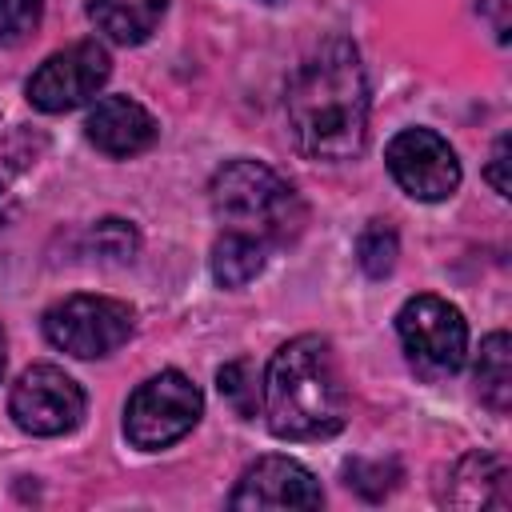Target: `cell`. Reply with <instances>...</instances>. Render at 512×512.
<instances>
[{"mask_svg": "<svg viewBox=\"0 0 512 512\" xmlns=\"http://www.w3.org/2000/svg\"><path fill=\"white\" fill-rule=\"evenodd\" d=\"M284 116L308 160H352L368 140V76L348 40H324L304 56L284 92Z\"/></svg>", "mask_w": 512, "mask_h": 512, "instance_id": "cell-1", "label": "cell"}, {"mask_svg": "<svg viewBox=\"0 0 512 512\" xmlns=\"http://www.w3.org/2000/svg\"><path fill=\"white\" fill-rule=\"evenodd\" d=\"M260 396L268 428L280 440H328L348 420V388L336 352L316 332H304L276 348Z\"/></svg>", "mask_w": 512, "mask_h": 512, "instance_id": "cell-2", "label": "cell"}, {"mask_svg": "<svg viewBox=\"0 0 512 512\" xmlns=\"http://www.w3.org/2000/svg\"><path fill=\"white\" fill-rule=\"evenodd\" d=\"M208 204L224 232L252 236L268 248L292 244L308 220L296 188L260 160H228L224 168H216Z\"/></svg>", "mask_w": 512, "mask_h": 512, "instance_id": "cell-3", "label": "cell"}, {"mask_svg": "<svg viewBox=\"0 0 512 512\" xmlns=\"http://www.w3.org/2000/svg\"><path fill=\"white\" fill-rule=\"evenodd\" d=\"M200 412H204L200 388H196L184 372L168 368V372L144 380V384L128 396V408H124V436H128L136 448L156 452V448H168V444H176L180 436H188V432L196 428Z\"/></svg>", "mask_w": 512, "mask_h": 512, "instance_id": "cell-4", "label": "cell"}, {"mask_svg": "<svg viewBox=\"0 0 512 512\" xmlns=\"http://www.w3.org/2000/svg\"><path fill=\"white\" fill-rule=\"evenodd\" d=\"M396 332L408 364L428 380L460 372L468 356V324L460 308L440 296H412L396 312Z\"/></svg>", "mask_w": 512, "mask_h": 512, "instance_id": "cell-5", "label": "cell"}, {"mask_svg": "<svg viewBox=\"0 0 512 512\" xmlns=\"http://www.w3.org/2000/svg\"><path fill=\"white\" fill-rule=\"evenodd\" d=\"M132 308L112 296H64L44 312V336L52 348L76 356V360H96L116 352L132 336Z\"/></svg>", "mask_w": 512, "mask_h": 512, "instance_id": "cell-6", "label": "cell"}, {"mask_svg": "<svg viewBox=\"0 0 512 512\" xmlns=\"http://www.w3.org/2000/svg\"><path fill=\"white\" fill-rule=\"evenodd\" d=\"M8 412L28 436H64L84 420V388L56 364H32L12 384Z\"/></svg>", "mask_w": 512, "mask_h": 512, "instance_id": "cell-7", "label": "cell"}, {"mask_svg": "<svg viewBox=\"0 0 512 512\" xmlns=\"http://www.w3.org/2000/svg\"><path fill=\"white\" fill-rule=\"evenodd\" d=\"M388 172L412 200H448L460 188V160L432 128H404L388 140Z\"/></svg>", "mask_w": 512, "mask_h": 512, "instance_id": "cell-8", "label": "cell"}, {"mask_svg": "<svg viewBox=\"0 0 512 512\" xmlns=\"http://www.w3.org/2000/svg\"><path fill=\"white\" fill-rule=\"evenodd\" d=\"M112 72L108 48L96 40H80L64 52H52L32 76H28V100L40 112H68L92 100Z\"/></svg>", "mask_w": 512, "mask_h": 512, "instance_id": "cell-9", "label": "cell"}, {"mask_svg": "<svg viewBox=\"0 0 512 512\" xmlns=\"http://www.w3.org/2000/svg\"><path fill=\"white\" fill-rule=\"evenodd\" d=\"M228 504L232 508H320L324 492L304 464L288 456H264L244 468Z\"/></svg>", "mask_w": 512, "mask_h": 512, "instance_id": "cell-10", "label": "cell"}, {"mask_svg": "<svg viewBox=\"0 0 512 512\" xmlns=\"http://www.w3.org/2000/svg\"><path fill=\"white\" fill-rule=\"evenodd\" d=\"M84 132L104 156H136L156 144L160 128L152 112L132 96H100L84 120Z\"/></svg>", "mask_w": 512, "mask_h": 512, "instance_id": "cell-11", "label": "cell"}, {"mask_svg": "<svg viewBox=\"0 0 512 512\" xmlns=\"http://www.w3.org/2000/svg\"><path fill=\"white\" fill-rule=\"evenodd\" d=\"M440 504L476 512V508H508V460L496 452L460 456L440 480Z\"/></svg>", "mask_w": 512, "mask_h": 512, "instance_id": "cell-12", "label": "cell"}, {"mask_svg": "<svg viewBox=\"0 0 512 512\" xmlns=\"http://www.w3.org/2000/svg\"><path fill=\"white\" fill-rule=\"evenodd\" d=\"M168 0H88L92 24L116 44H140L164 20Z\"/></svg>", "mask_w": 512, "mask_h": 512, "instance_id": "cell-13", "label": "cell"}, {"mask_svg": "<svg viewBox=\"0 0 512 512\" xmlns=\"http://www.w3.org/2000/svg\"><path fill=\"white\" fill-rule=\"evenodd\" d=\"M268 244L252 240V236H240V232H224L216 244H212V276L220 288H244L248 280H256L268 264Z\"/></svg>", "mask_w": 512, "mask_h": 512, "instance_id": "cell-14", "label": "cell"}, {"mask_svg": "<svg viewBox=\"0 0 512 512\" xmlns=\"http://www.w3.org/2000/svg\"><path fill=\"white\" fill-rule=\"evenodd\" d=\"M476 392H480V400H484L496 416L508 412V400H512V344H508V332H492V336L480 344Z\"/></svg>", "mask_w": 512, "mask_h": 512, "instance_id": "cell-15", "label": "cell"}, {"mask_svg": "<svg viewBox=\"0 0 512 512\" xmlns=\"http://www.w3.org/2000/svg\"><path fill=\"white\" fill-rule=\"evenodd\" d=\"M396 256H400V240H396V232H392L384 220H372V224L356 236V260H360V268H364L372 280L388 276V272L396 268Z\"/></svg>", "mask_w": 512, "mask_h": 512, "instance_id": "cell-16", "label": "cell"}, {"mask_svg": "<svg viewBox=\"0 0 512 512\" xmlns=\"http://www.w3.org/2000/svg\"><path fill=\"white\" fill-rule=\"evenodd\" d=\"M216 388H220V396L236 408V416H256L260 384H256L248 360H232V364H224V368L216 372Z\"/></svg>", "mask_w": 512, "mask_h": 512, "instance_id": "cell-17", "label": "cell"}, {"mask_svg": "<svg viewBox=\"0 0 512 512\" xmlns=\"http://www.w3.org/2000/svg\"><path fill=\"white\" fill-rule=\"evenodd\" d=\"M88 244H92L96 256L116 260V264H128V260L136 256V248H140V236H136V228H132L128 220H116V216H112V220H100V224L92 228Z\"/></svg>", "mask_w": 512, "mask_h": 512, "instance_id": "cell-18", "label": "cell"}, {"mask_svg": "<svg viewBox=\"0 0 512 512\" xmlns=\"http://www.w3.org/2000/svg\"><path fill=\"white\" fill-rule=\"evenodd\" d=\"M344 480H348V488L364 492L368 500H380L400 480V468H396V460H352L344 468Z\"/></svg>", "mask_w": 512, "mask_h": 512, "instance_id": "cell-19", "label": "cell"}, {"mask_svg": "<svg viewBox=\"0 0 512 512\" xmlns=\"http://www.w3.org/2000/svg\"><path fill=\"white\" fill-rule=\"evenodd\" d=\"M44 0H0V48H12L28 40V32L40 24Z\"/></svg>", "mask_w": 512, "mask_h": 512, "instance_id": "cell-20", "label": "cell"}, {"mask_svg": "<svg viewBox=\"0 0 512 512\" xmlns=\"http://www.w3.org/2000/svg\"><path fill=\"white\" fill-rule=\"evenodd\" d=\"M504 168H508V136H500L496 140V148H492V164H488V184L500 192V196H508V176H504Z\"/></svg>", "mask_w": 512, "mask_h": 512, "instance_id": "cell-21", "label": "cell"}, {"mask_svg": "<svg viewBox=\"0 0 512 512\" xmlns=\"http://www.w3.org/2000/svg\"><path fill=\"white\" fill-rule=\"evenodd\" d=\"M508 4H512V0H480V12L488 16V24H492V32H496L500 44L508 40V28H512V20H508Z\"/></svg>", "mask_w": 512, "mask_h": 512, "instance_id": "cell-22", "label": "cell"}, {"mask_svg": "<svg viewBox=\"0 0 512 512\" xmlns=\"http://www.w3.org/2000/svg\"><path fill=\"white\" fill-rule=\"evenodd\" d=\"M8 216H12V192L0 184V228L8 224Z\"/></svg>", "mask_w": 512, "mask_h": 512, "instance_id": "cell-23", "label": "cell"}, {"mask_svg": "<svg viewBox=\"0 0 512 512\" xmlns=\"http://www.w3.org/2000/svg\"><path fill=\"white\" fill-rule=\"evenodd\" d=\"M0 376H4V328H0Z\"/></svg>", "mask_w": 512, "mask_h": 512, "instance_id": "cell-24", "label": "cell"}, {"mask_svg": "<svg viewBox=\"0 0 512 512\" xmlns=\"http://www.w3.org/2000/svg\"><path fill=\"white\" fill-rule=\"evenodd\" d=\"M260 4H280V0H260Z\"/></svg>", "mask_w": 512, "mask_h": 512, "instance_id": "cell-25", "label": "cell"}]
</instances>
